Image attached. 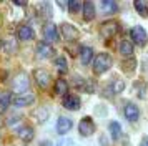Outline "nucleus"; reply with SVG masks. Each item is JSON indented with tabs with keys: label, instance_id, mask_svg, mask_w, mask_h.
I'll return each mask as SVG.
<instances>
[{
	"label": "nucleus",
	"instance_id": "obj_1",
	"mask_svg": "<svg viewBox=\"0 0 148 146\" xmlns=\"http://www.w3.org/2000/svg\"><path fill=\"white\" fill-rule=\"evenodd\" d=\"M113 65V58L108 55V53H98L97 57H93L92 61V70L95 75H101V73L108 72Z\"/></svg>",
	"mask_w": 148,
	"mask_h": 146
},
{
	"label": "nucleus",
	"instance_id": "obj_2",
	"mask_svg": "<svg viewBox=\"0 0 148 146\" xmlns=\"http://www.w3.org/2000/svg\"><path fill=\"white\" fill-rule=\"evenodd\" d=\"M28 86H30V78L27 76V73H18L14 78V81H12V88H14V91L17 95L27 93Z\"/></svg>",
	"mask_w": 148,
	"mask_h": 146
},
{
	"label": "nucleus",
	"instance_id": "obj_3",
	"mask_svg": "<svg viewBox=\"0 0 148 146\" xmlns=\"http://www.w3.org/2000/svg\"><path fill=\"white\" fill-rule=\"evenodd\" d=\"M120 30V23L115 22V20H108V22H103L100 27V35L103 38H113L115 35Z\"/></svg>",
	"mask_w": 148,
	"mask_h": 146
},
{
	"label": "nucleus",
	"instance_id": "obj_4",
	"mask_svg": "<svg viewBox=\"0 0 148 146\" xmlns=\"http://www.w3.org/2000/svg\"><path fill=\"white\" fill-rule=\"evenodd\" d=\"M62 105L65 110H70V111H78L82 106V100L78 95H75V93H67L63 100H62Z\"/></svg>",
	"mask_w": 148,
	"mask_h": 146
},
{
	"label": "nucleus",
	"instance_id": "obj_5",
	"mask_svg": "<svg viewBox=\"0 0 148 146\" xmlns=\"http://www.w3.org/2000/svg\"><path fill=\"white\" fill-rule=\"evenodd\" d=\"M60 33L67 42H75V40H78V37H80L78 28L75 25H72V23H67V22H63L60 25Z\"/></svg>",
	"mask_w": 148,
	"mask_h": 146
},
{
	"label": "nucleus",
	"instance_id": "obj_6",
	"mask_svg": "<svg viewBox=\"0 0 148 146\" xmlns=\"http://www.w3.org/2000/svg\"><path fill=\"white\" fill-rule=\"evenodd\" d=\"M97 130V126H95V121L92 119V116H85V118H82V121L78 123V131H80L82 136H92Z\"/></svg>",
	"mask_w": 148,
	"mask_h": 146
},
{
	"label": "nucleus",
	"instance_id": "obj_7",
	"mask_svg": "<svg viewBox=\"0 0 148 146\" xmlns=\"http://www.w3.org/2000/svg\"><path fill=\"white\" fill-rule=\"evenodd\" d=\"M130 37L133 40V43H136L138 46H145L147 45V40H148V35L145 32V28L140 25L133 27L132 30H130Z\"/></svg>",
	"mask_w": 148,
	"mask_h": 146
},
{
	"label": "nucleus",
	"instance_id": "obj_8",
	"mask_svg": "<svg viewBox=\"0 0 148 146\" xmlns=\"http://www.w3.org/2000/svg\"><path fill=\"white\" fill-rule=\"evenodd\" d=\"M34 78H35V81H37L38 88H42V90H45V88L50 85V73H48L47 70H43V68H37V70H35Z\"/></svg>",
	"mask_w": 148,
	"mask_h": 146
},
{
	"label": "nucleus",
	"instance_id": "obj_9",
	"mask_svg": "<svg viewBox=\"0 0 148 146\" xmlns=\"http://www.w3.org/2000/svg\"><path fill=\"white\" fill-rule=\"evenodd\" d=\"M35 103V95L34 93H22V95H17L14 98V105L17 108H25V106H30Z\"/></svg>",
	"mask_w": 148,
	"mask_h": 146
},
{
	"label": "nucleus",
	"instance_id": "obj_10",
	"mask_svg": "<svg viewBox=\"0 0 148 146\" xmlns=\"http://www.w3.org/2000/svg\"><path fill=\"white\" fill-rule=\"evenodd\" d=\"M123 90H125V81H123V80H113L112 83H108V85L105 86V91H108L105 96H107V98H112L115 95L121 93Z\"/></svg>",
	"mask_w": 148,
	"mask_h": 146
},
{
	"label": "nucleus",
	"instance_id": "obj_11",
	"mask_svg": "<svg viewBox=\"0 0 148 146\" xmlns=\"http://www.w3.org/2000/svg\"><path fill=\"white\" fill-rule=\"evenodd\" d=\"M43 42H47V43H50V42H57L58 40V28H57V25L55 23H45V27H43Z\"/></svg>",
	"mask_w": 148,
	"mask_h": 146
},
{
	"label": "nucleus",
	"instance_id": "obj_12",
	"mask_svg": "<svg viewBox=\"0 0 148 146\" xmlns=\"http://www.w3.org/2000/svg\"><path fill=\"white\" fill-rule=\"evenodd\" d=\"M73 128V121L67 116H60V118L57 119V125H55V130L58 134H67L70 130Z\"/></svg>",
	"mask_w": 148,
	"mask_h": 146
},
{
	"label": "nucleus",
	"instance_id": "obj_13",
	"mask_svg": "<svg viewBox=\"0 0 148 146\" xmlns=\"http://www.w3.org/2000/svg\"><path fill=\"white\" fill-rule=\"evenodd\" d=\"M73 88L80 90V91L95 93V85L92 81H88L87 78H82V76H77V78L73 80Z\"/></svg>",
	"mask_w": 148,
	"mask_h": 146
},
{
	"label": "nucleus",
	"instance_id": "obj_14",
	"mask_svg": "<svg viewBox=\"0 0 148 146\" xmlns=\"http://www.w3.org/2000/svg\"><path fill=\"white\" fill-rule=\"evenodd\" d=\"M123 115H125V118L128 119V121H138V118H140V110H138V106L133 105V103H127L125 105V108H123Z\"/></svg>",
	"mask_w": 148,
	"mask_h": 146
},
{
	"label": "nucleus",
	"instance_id": "obj_15",
	"mask_svg": "<svg viewBox=\"0 0 148 146\" xmlns=\"http://www.w3.org/2000/svg\"><path fill=\"white\" fill-rule=\"evenodd\" d=\"M17 38L23 40V42H28V40L35 38V32L30 25H20L17 28Z\"/></svg>",
	"mask_w": 148,
	"mask_h": 146
},
{
	"label": "nucleus",
	"instance_id": "obj_16",
	"mask_svg": "<svg viewBox=\"0 0 148 146\" xmlns=\"http://www.w3.org/2000/svg\"><path fill=\"white\" fill-rule=\"evenodd\" d=\"M2 50L8 55H14L17 50H18V40L14 38V37H7V38H3L2 42Z\"/></svg>",
	"mask_w": 148,
	"mask_h": 146
},
{
	"label": "nucleus",
	"instance_id": "obj_17",
	"mask_svg": "<svg viewBox=\"0 0 148 146\" xmlns=\"http://www.w3.org/2000/svg\"><path fill=\"white\" fill-rule=\"evenodd\" d=\"M53 46L47 43V42H40L38 45H37V55L40 57V58H50L52 55H53Z\"/></svg>",
	"mask_w": 148,
	"mask_h": 146
},
{
	"label": "nucleus",
	"instance_id": "obj_18",
	"mask_svg": "<svg viewBox=\"0 0 148 146\" xmlns=\"http://www.w3.org/2000/svg\"><path fill=\"white\" fill-rule=\"evenodd\" d=\"M82 12H83V20H85V22H92V20H95V17H97V10H95L93 2H85Z\"/></svg>",
	"mask_w": 148,
	"mask_h": 146
},
{
	"label": "nucleus",
	"instance_id": "obj_19",
	"mask_svg": "<svg viewBox=\"0 0 148 146\" xmlns=\"http://www.w3.org/2000/svg\"><path fill=\"white\" fill-rule=\"evenodd\" d=\"M100 7L101 13H105V15H113L118 12V3L113 0H103V2H100Z\"/></svg>",
	"mask_w": 148,
	"mask_h": 146
},
{
	"label": "nucleus",
	"instance_id": "obj_20",
	"mask_svg": "<svg viewBox=\"0 0 148 146\" xmlns=\"http://www.w3.org/2000/svg\"><path fill=\"white\" fill-rule=\"evenodd\" d=\"M17 134H18V138L23 141V143H30L32 139H34V128L32 126H22L20 130L17 131Z\"/></svg>",
	"mask_w": 148,
	"mask_h": 146
},
{
	"label": "nucleus",
	"instance_id": "obj_21",
	"mask_svg": "<svg viewBox=\"0 0 148 146\" xmlns=\"http://www.w3.org/2000/svg\"><path fill=\"white\" fill-rule=\"evenodd\" d=\"M68 88H70V85H68V81H67V80L58 78L57 81H55V85H53V91H55V95L65 96V95L68 93Z\"/></svg>",
	"mask_w": 148,
	"mask_h": 146
},
{
	"label": "nucleus",
	"instance_id": "obj_22",
	"mask_svg": "<svg viewBox=\"0 0 148 146\" xmlns=\"http://www.w3.org/2000/svg\"><path fill=\"white\" fill-rule=\"evenodd\" d=\"M80 61L82 65H88L93 61V48L92 46H83L80 50Z\"/></svg>",
	"mask_w": 148,
	"mask_h": 146
},
{
	"label": "nucleus",
	"instance_id": "obj_23",
	"mask_svg": "<svg viewBox=\"0 0 148 146\" xmlns=\"http://www.w3.org/2000/svg\"><path fill=\"white\" fill-rule=\"evenodd\" d=\"M118 52H120L123 57H132V55H133V45H132V42L121 40L120 45H118Z\"/></svg>",
	"mask_w": 148,
	"mask_h": 146
},
{
	"label": "nucleus",
	"instance_id": "obj_24",
	"mask_svg": "<svg viewBox=\"0 0 148 146\" xmlns=\"http://www.w3.org/2000/svg\"><path fill=\"white\" fill-rule=\"evenodd\" d=\"M133 7L143 18L148 17V0H136V2H133Z\"/></svg>",
	"mask_w": 148,
	"mask_h": 146
},
{
	"label": "nucleus",
	"instance_id": "obj_25",
	"mask_svg": "<svg viewBox=\"0 0 148 146\" xmlns=\"http://www.w3.org/2000/svg\"><path fill=\"white\" fill-rule=\"evenodd\" d=\"M108 130H110V136H112V139H120L121 136V126L118 121H110V125H108Z\"/></svg>",
	"mask_w": 148,
	"mask_h": 146
},
{
	"label": "nucleus",
	"instance_id": "obj_26",
	"mask_svg": "<svg viewBox=\"0 0 148 146\" xmlns=\"http://www.w3.org/2000/svg\"><path fill=\"white\" fill-rule=\"evenodd\" d=\"M10 101H12L10 93H2V95H0V115L7 111V108L10 106Z\"/></svg>",
	"mask_w": 148,
	"mask_h": 146
},
{
	"label": "nucleus",
	"instance_id": "obj_27",
	"mask_svg": "<svg viewBox=\"0 0 148 146\" xmlns=\"http://www.w3.org/2000/svg\"><path fill=\"white\" fill-rule=\"evenodd\" d=\"M48 115H50V113H48L47 108H38V110H35V111H34V116L37 118V121H38V123L47 121V119H48Z\"/></svg>",
	"mask_w": 148,
	"mask_h": 146
},
{
	"label": "nucleus",
	"instance_id": "obj_28",
	"mask_svg": "<svg viewBox=\"0 0 148 146\" xmlns=\"http://www.w3.org/2000/svg\"><path fill=\"white\" fill-rule=\"evenodd\" d=\"M135 68H136V60L132 58V57H130V60H127V61H123V63H121V70H123V72H127V73L135 72Z\"/></svg>",
	"mask_w": 148,
	"mask_h": 146
},
{
	"label": "nucleus",
	"instance_id": "obj_29",
	"mask_svg": "<svg viewBox=\"0 0 148 146\" xmlns=\"http://www.w3.org/2000/svg\"><path fill=\"white\" fill-rule=\"evenodd\" d=\"M55 66H57L58 73H67L68 72V65H67L65 57H58V58L55 60Z\"/></svg>",
	"mask_w": 148,
	"mask_h": 146
},
{
	"label": "nucleus",
	"instance_id": "obj_30",
	"mask_svg": "<svg viewBox=\"0 0 148 146\" xmlns=\"http://www.w3.org/2000/svg\"><path fill=\"white\" fill-rule=\"evenodd\" d=\"M135 90H136V95L140 96V98H145L147 96V83H143V81H135Z\"/></svg>",
	"mask_w": 148,
	"mask_h": 146
},
{
	"label": "nucleus",
	"instance_id": "obj_31",
	"mask_svg": "<svg viewBox=\"0 0 148 146\" xmlns=\"http://www.w3.org/2000/svg\"><path fill=\"white\" fill-rule=\"evenodd\" d=\"M82 8H83V2L73 0V2L68 3V12L70 13H78V12H82Z\"/></svg>",
	"mask_w": 148,
	"mask_h": 146
},
{
	"label": "nucleus",
	"instance_id": "obj_32",
	"mask_svg": "<svg viewBox=\"0 0 148 146\" xmlns=\"http://www.w3.org/2000/svg\"><path fill=\"white\" fill-rule=\"evenodd\" d=\"M140 146H148V136H145V138L141 139V143H140Z\"/></svg>",
	"mask_w": 148,
	"mask_h": 146
},
{
	"label": "nucleus",
	"instance_id": "obj_33",
	"mask_svg": "<svg viewBox=\"0 0 148 146\" xmlns=\"http://www.w3.org/2000/svg\"><path fill=\"white\" fill-rule=\"evenodd\" d=\"M5 76H7V72H2V70H0V81H3Z\"/></svg>",
	"mask_w": 148,
	"mask_h": 146
},
{
	"label": "nucleus",
	"instance_id": "obj_34",
	"mask_svg": "<svg viewBox=\"0 0 148 146\" xmlns=\"http://www.w3.org/2000/svg\"><path fill=\"white\" fill-rule=\"evenodd\" d=\"M63 145H65L63 141H58V143H57V145H53V146H63Z\"/></svg>",
	"mask_w": 148,
	"mask_h": 146
},
{
	"label": "nucleus",
	"instance_id": "obj_35",
	"mask_svg": "<svg viewBox=\"0 0 148 146\" xmlns=\"http://www.w3.org/2000/svg\"><path fill=\"white\" fill-rule=\"evenodd\" d=\"M68 146H77L75 143H72V141H68Z\"/></svg>",
	"mask_w": 148,
	"mask_h": 146
}]
</instances>
